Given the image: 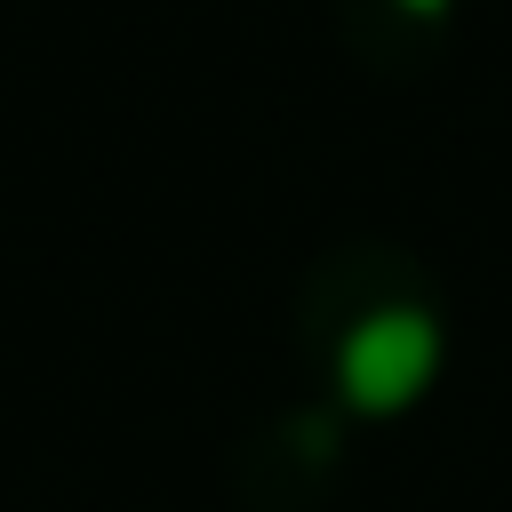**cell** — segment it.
Returning <instances> with one entry per match:
<instances>
[{
	"instance_id": "7a4b0ae2",
	"label": "cell",
	"mask_w": 512,
	"mask_h": 512,
	"mask_svg": "<svg viewBox=\"0 0 512 512\" xmlns=\"http://www.w3.org/2000/svg\"><path fill=\"white\" fill-rule=\"evenodd\" d=\"M464 0H336L344 40L368 72H424L448 56Z\"/></svg>"
},
{
	"instance_id": "6da1fadb",
	"label": "cell",
	"mask_w": 512,
	"mask_h": 512,
	"mask_svg": "<svg viewBox=\"0 0 512 512\" xmlns=\"http://www.w3.org/2000/svg\"><path fill=\"white\" fill-rule=\"evenodd\" d=\"M304 344H312L328 408L344 424L352 416L384 424V416H408L440 384V368H448V296L408 248L352 240L312 272Z\"/></svg>"
}]
</instances>
